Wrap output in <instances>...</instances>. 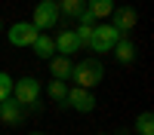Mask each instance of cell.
<instances>
[{
  "label": "cell",
  "mask_w": 154,
  "mask_h": 135,
  "mask_svg": "<svg viewBox=\"0 0 154 135\" xmlns=\"http://www.w3.org/2000/svg\"><path fill=\"white\" fill-rule=\"evenodd\" d=\"M12 98L25 110H37L40 114V80L37 77H22L12 83Z\"/></svg>",
  "instance_id": "1"
},
{
  "label": "cell",
  "mask_w": 154,
  "mask_h": 135,
  "mask_svg": "<svg viewBox=\"0 0 154 135\" xmlns=\"http://www.w3.org/2000/svg\"><path fill=\"white\" fill-rule=\"evenodd\" d=\"M102 77H105V68H102L99 58H83V61H77V65L71 68V80L80 86V89H93V86H99Z\"/></svg>",
  "instance_id": "2"
},
{
  "label": "cell",
  "mask_w": 154,
  "mask_h": 135,
  "mask_svg": "<svg viewBox=\"0 0 154 135\" xmlns=\"http://www.w3.org/2000/svg\"><path fill=\"white\" fill-rule=\"evenodd\" d=\"M120 37H123V34H120L117 28H111V25H96L93 34H89V40H86V46L93 49V52L105 55V52H111V49H114V43H117Z\"/></svg>",
  "instance_id": "3"
},
{
  "label": "cell",
  "mask_w": 154,
  "mask_h": 135,
  "mask_svg": "<svg viewBox=\"0 0 154 135\" xmlns=\"http://www.w3.org/2000/svg\"><path fill=\"white\" fill-rule=\"evenodd\" d=\"M31 25L37 31H49L59 25V3L56 0H40L34 6V16H31Z\"/></svg>",
  "instance_id": "4"
},
{
  "label": "cell",
  "mask_w": 154,
  "mask_h": 135,
  "mask_svg": "<svg viewBox=\"0 0 154 135\" xmlns=\"http://www.w3.org/2000/svg\"><path fill=\"white\" fill-rule=\"evenodd\" d=\"M37 31L31 22H16L12 28L6 31V40L12 43V46H19V49H25V46H34V40H37Z\"/></svg>",
  "instance_id": "5"
},
{
  "label": "cell",
  "mask_w": 154,
  "mask_h": 135,
  "mask_svg": "<svg viewBox=\"0 0 154 135\" xmlns=\"http://www.w3.org/2000/svg\"><path fill=\"white\" fill-rule=\"evenodd\" d=\"M53 43H56V55H65V58L77 55V52L83 49V43H80V37H77V31H71V28H62V31L53 37Z\"/></svg>",
  "instance_id": "6"
},
{
  "label": "cell",
  "mask_w": 154,
  "mask_h": 135,
  "mask_svg": "<svg viewBox=\"0 0 154 135\" xmlns=\"http://www.w3.org/2000/svg\"><path fill=\"white\" fill-rule=\"evenodd\" d=\"M136 22H139L136 6H114V12H111V28H117L123 37H130V31L136 28Z\"/></svg>",
  "instance_id": "7"
},
{
  "label": "cell",
  "mask_w": 154,
  "mask_h": 135,
  "mask_svg": "<svg viewBox=\"0 0 154 135\" xmlns=\"http://www.w3.org/2000/svg\"><path fill=\"white\" fill-rule=\"evenodd\" d=\"M65 101L77 110V114H89V110L96 107V95H93V89H80V86H74V89H68Z\"/></svg>",
  "instance_id": "8"
},
{
  "label": "cell",
  "mask_w": 154,
  "mask_h": 135,
  "mask_svg": "<svg viewBox=\"0 0 154 135\" xmlns=\"http://www.w3.org/2000/svg\"><path fill=\"white\" fill-rule=\"evenodd\" d=\"M0 120L3 123H9V126H19V123L25 120V107L16 101V98H6V101H0Z\"/></svg>",
  "instance_id": "9"
},
{
  "label": "cell",
  "mask_w": 154,
  "mask_h": 135,
  "mask_svg": "<svg viewBox=\"0 0 154 135\" xmlns=\"http://www.w3.org/2000/svg\"><path fill=\"white\" fill-rule=\"evenodd\" d=\"M114 58H117L120 65H133L136 61V43L130 37H120V40L114 43Z\"/></svg>",
  "instance_id": "10"
},
{
  "label": "cell",
  "mask_w": 154,
  "mask_h": 135,
  "mask_svg": "<svg viewBox=\"0 0 154 135\" xmlns=\"http://www.w3.org/2000/svg\"><path fill=\"white\" fill-rule=\"evenodd\" d=\"M71 68H74V61L65 58V55H53L49 58V74H53V80H62L65 83L71 77Z\"/></svg>",
  "instance_id": "11"
},
{
  "label": "cell",
  "mask_w": 154,
  "mask_h": 135,
  "mask_svg": "<svg viewBox=\"0 0 154 135\" xmlns=\"http://www.w3.org/2000/svg\"><path fill=\"white\" fill-rule=\"evenodd\" d=\"M34 52H37V58H53L56 55V43H53V37L49 34H37V40H34Z\"/></svg>",
  "instance_id": "12"
},
{
  "label": "cell",
  "mask_w": 154,
  "mask_h": 135,
  "mask_svg": "<svg viewBox=\"0 0 154 135\" xmlns=\"http://www.w3.org/2000/svg\"><path fill=\"white\" fill-rule=\"evenodd\" d=\"M86 9L93 12V19H108L111 12H114V0H86Z\"/></svg>",
  "instance_id": "13"
},
{
  "label": "cell",
  "mask_w": 154,
  "mask_h": 135,
  "mask_svg": "<svg viewBox=\"0 0 154 135\" xmlns=\"http://www.w3.org/2000/svg\"><path fill=\"white\" fill-rule=\"evenodd\" d=\"M56 3H59V16H71V19H77L86 9V0H56Z\"/></svg>",
  "instance_id": "14"
},
{
  "label": "cell",
  "mask_w": 154,
  "mask_h": 135,
  "mask_svg": "<svg viewBox=\"0 0 154 135\" xmlns=\"http://www.w3.org/2000/svg\"><path fill=\"white\" fill-rule=\"evenodd\" d=\"M136 132L139 135H154V114L151 110H142L136 117Z\"/></svg>",
  "instance_id": "15"
},
{
  "label": "cell",
  "mask_w": 154,
  "mask_h": 135,
  "mask_svg": "<svg viewBox=\"0 0 154 135\" xmlns=\"http://www.w3.org/2000/svg\"><path fill=\"white\" fill-rule=\"evenodd\" d=\"M46 92L53 101H65V95H68V86L62 83V80H53V83H46Z\"/></svg>",
  "instance_id": "16"
},
{
  "label": "cell",
  "mask_w": 154,
  "mask_h": 135,
  "mask_svg": "<svg viewBox=\"0 0 154 135\" xmlns=\"http://www.w3.org/2000/svg\"><path fill=\"white\" fill-rule=\"evenodd\" d=\"M9 95H12V77L0 71V101H6Z\"/></svg>",
  "instance_id": "17"
},
{
  "label": "cell",
  "mask_w": 154,
  "mask_h": 135,
  "mask_svg": "<svg viewBox=\"0 0 154 135\" xmlns=\"http://www.w3.org/2000/svg\"><path fill=\"white\" fill-rule=\"evenodd\" d=\"M28 135H43V132H28Z\"/></svg>",
  "instance_id": "18"
},
{
  "label": "cell",
  "mask_w": 154,
  "mask_h": 135,
  "mask_svg": "<svg viewBox=\"0 0 154 135\" xmlns=\"http://www.w3.org/2000/svg\"><path fill=\"white\" fill-rule=\"evenodd\" d=\"M0 34H3V22H0Z\"/></svg>",
  "instance_id": "19"
}]
</instances>
